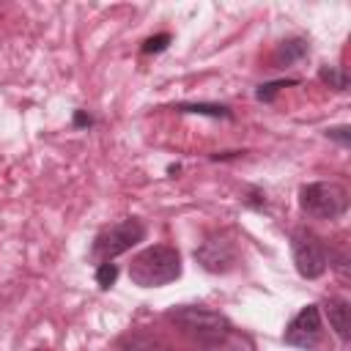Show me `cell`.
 I'll return each mask as SVG.
<instances>
[{
	"label": "cell",
	"instance_id": "3",
	"mask_svg": "<svg viewBox=\"0 0 351 351\" xmlns=\"http://www.w3.org/2000/svg\"><path fill=\"white\" fill-rule=\"evenodd\" d=\"M145 239V225L143 219L137 217H126L121 222H112V225H104L96 236H93V244H90V261L99 266V263H110L112 258L129 252L134 244H140Z\"/></svg>",
	"mask_w": 351,
	"mask_h": 351
},
{
	"label": "cell",
	"instance_id": "16",
	"mask_svg": "<svg viewBox=\"0 0 351 351\" xmlns=\"http://www.w3.org/2000/svg\"><path fill=\"white\" fill-rule=\"evenodd\" d=\"M132 351H173L170 346L159 343V340H134L132 343Z\"/></svg>",
	"mask_w": 351,
	"mask_h": 351
},
{
	"label": "cell",
	"instance_id": "18",
	"mask_svg": "<svg viewBox=\"0 0 351 351\" xmlns=\"http://www.w3.org/2000/svg\"><path fill=\"white\" fill-rule=\"evenodd\" d=\"M90 123H93V118H90V115H85L82 110H77V112H74V126H90Z\"/></svg>",
	"mask_w": 351,
	"mask_h": 351
},
{
	"label": "cell",
	"instance_id": "17",
	"mask_svg": "<svg viewBox=\"0 0 351 351\" xmlns=\"http://www.w3.org/2000/svg\"><path fill=\"white\" fill-rule=\"evenodd\" d=\"M244 203H247L250 208H263V206H266V195H263L261 189H252L250 197H244Z\"/></svg>",
	"mask_w": 351,
	"mask_h": 351
},
{
	"label": "cell",
	"instance_id": "5",
	"mask_svg": "<svg viewBox=\"0 0 351 351\" xmlns=\"http://www.w3.org/2000/svg\"><path fill=\"white\" fill-rule=\"evenodd\" d=\"M195 261L208 274H228L239 266V239L230 228L208 233L195 247Z\"/></svg>",
	"mask_w": 351,
	"mask_h": 351
},
{
	"label": "cell",
	"instance_id": "8",
	"mask_svg": "<svg viewBox=\"0 0 351 351\" xmlns=\"http://www.w3.org/2000/svg\"><path fill=\"white\" fill-rule=\"evenodd\" d=\"M324 313H326L329 326L335 329V335H337L343 343H348V337H351V318H348L351 307H348V302H346V299H337V296H329V299L324 302Z\"/></svg>",
	"mask_w": 351,
	"mask_h": 351
},
{
	"label": "cell",
	"instance_id": "4",
	"mask_svg": "<svg viewBox=\"0 0 351 351\" xmlns=\"http://www.w3.org/2000/svg\"><path fill=\"white\" fill-rule=\"evenodd\" d=\"M299 208L313 219H337L348 208V192L337 181H313L299 186Z\"/></svg>",
	"mask_w": 351,
	"mask_h": 351
},
{
	"label": "cell",
	"instance_id": "6",
	"mask_svg": "<svg viewBox=\"0 0 351 351\" xmlns=\"http://www.w3.org/2000/svg\"><path fill=\"white\" fill-rule=\"evenodd\" d=\"M291 255H293V263H296V271L304 277V280H318L326 269H329V250H326V241L307 230V228H296L291 233Z\"/></svg>",
	"mask_w": 351,
	"mask_h": 351
},
{
	"label": "cell",
	"instance_id": "13",
	"mask_svg": "<svg viewBox=\"0 0 351 351\" xmlns=\"http://www.w3.org/2000/svg\"><path fill=\"white\" fill-rule=\"evenodd\" d=\"M115 280H118V266L110 261V263H99L96 266V285L101 288V291H107V288H112L115 285Z\"/></svg>",
	"mask_w": 351,
	"mask_h": 351
},
{
	"label": "cell",
	"instance_id": "12",
	"mask_svg": "<svg viewBox=\"0 0 351 351\" xmlns=\"http://www.w3.org/2000/svg\"><path fill=\"white\" fill-rule=\"evenodd\" d=\"M288 85H299V80H271V82H261V85L255 88V99H258V101H274V96H277L282 88H288Z\"/></svg>",
	"mask_w": 351,
	"mask_h": 351
},
{
	"label": "cell",
	"instance_id": "9",
	"mask_svg": "<svg viewBox=\"0 0 351 351\" xmlns=\"http://www.w3.org/2000/svg\"><path fill=\"white\" fill-rule=\"evenodd\" d=\"M307 55H310V41L304 36H293V38L280 41V47L274 52V63L277 66H291V63H299Z\"/></svg>",
	"mask_w": 351,
	"mask_h": 351
},
{
	"label": "cell",
	"instance_id": "11",
	"mask_svg": "<svg viewBox=\"0 0 351 351\" xmlns=\"http://www.w3.org/2000/svg\"><path fill=\"white\" fill-rule=\"evenodd\" d=\"M318 80L324 82V85H329L332 90H346L348 88V74H346V69H340V66H321L318 69Z\"/></svg>",
	"mask_w": 351,
	"mask_h": 351
},
{
	"label": "cell",
	"instance_id": "14",
	"mask_svg": "<svg viewBox=\"0 0 351 351\" xmlns=\"http://www.w3.org/2000/svg\"><path fill=\"white\" fill-rule=\"evenodd\" d=\"M170 41H173V36H170V33H159V36H151V38H145V41H143L140 52H143V55H156V52H165Z\"/></svg>",
	"mask_w": 351,
	"mask_h": 351
},
{
	"label": "cell",
	"instance_id": "1",
	"mask_svg": "<svg viewBox=\"0 0 351 351\" xmlns=\"http://www.w3.org/2000/svg\"><path fill=\"white\" fill-rule=\"evenodd\" d=\"M170 324H176V329H181V335L200 351H219L228 348L236 337V329L230 324L228 315L203 307V304H181L167 310L165 315Z\"/></svg>",
	"mask_w": 351,
	"mask_h": 351
},
{
	"label": "cell",
	"instance_id": "10",
	"mask_svg": "<svg viewBox=\"0 0 351 351\" xmlns=\"http://www.w3.org/2000/svg\"><path fill=\"white\" fill-rule=\"evenodd\" d=\"M178 112H195V115H211V118H228L233 121V110L225 104H206V101H181L176 104Z\"/></svg>",
	"mask_w": 351,
	"mask_h": 351
},
{
	"label": "cell",
	"instance_id": "2",
	"mask_svg": "<svg viewBox=\"0 0 351 351\" xmlns=\"http://www.w3.org/2000/svg\"><path fill=\"white\" fill-rule=\"evenodd\" d=\"M181 252L170 244H151L129 263V280L137 288H162L181 277Z\"/></svg>",
	"mask_w": 351,
	"mask_h": 351
},
{
	"label": "cell",
	"instance_id": "7",
	"mask_svg": "<svg viewBox=\"0 0 351 351\" xmlns=\"http://www.w3.org/2000/svg\"><path fill=\"white\" fill-rule=\"evenodd\" d=\"M324 335V324H321V307L318 304H304L285 326L282 340L293 348H315L321 343Z\"/></svg>",
	"mask_w": 351,
	"mask_h": 351
},
{
	"label": "cell",
	"instance_id": "15",
	"mask_svg": "<svg viewBox=\"0 0 351 351\" xmlns=\"http://www.w3.org/2000/svg\"><path fill=\"white\" fill-rule=\"evenodd\" d=\"M324 134H326L329 140H337L343 148L351 145V132H348V126H332V129H326Z\"/></svg>",
	"mask_w": 351,
	"mask_h": 351
}]
</instances>
